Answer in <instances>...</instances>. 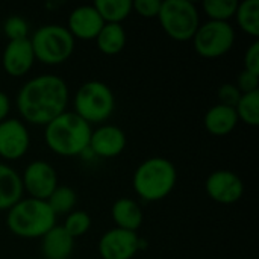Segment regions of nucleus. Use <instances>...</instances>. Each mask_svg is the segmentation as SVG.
<instances>
[{"label":"nucleus","mask_w":259,"mask_h":259,"mask_svg":"<svg viewBox=\"0 0 259 259\" xmlns=\"http://www.w3.org/2000/svg\"><path fill=\"white\" fill-rule=\"evenodd\" d=\"M70 90L67 82L56 74H39L29 79L17 93V109L21 121L46 126L67 111Z\"/></svg>","instance_id":"1"},{"label":"nucleus","mask_w":259,"mask_h":259,"mask_svg":"<svg viewBox=\"0 0 259 259\" xmlns=\"http://www.w3.org/2000/svg\"><path fill=\"white\" fill-rule=\"evenodd\" d=\"M91 134V124H88L73 111L62 112L44 126L46 146L50 152L64 158L83 156L90 147Z\"/></svg>","instance_id":"2"},{"label":"nucleus","mask_w":259,"mask_h":259,"mask_svg":"<svg viewBox=\"0 0 259 259\" xmlns=\"http://www.w3.org/2000/svg\"><path fill=\"white\" fill-rule=\"evenodd\" d=\"M176 182V165L162 156H152L143 161L132 176L134 191L146 202H159L165 199L175 190Z\"/></svg>","instance_id":"3"},{"label":"nucleus","mask_w":259,"mask_h":259,"mask_svg":"<svg viewBox=\"0 0 259 259\" xmlns=\"http://www.w3.org/2000/svg\"><path fill=\"white\" fill-rule=\"evenodd\" d=\"M6 212V226L18 238H41L56 225V215L46 200L21 197Z\"/></svg>","instance_id":"4"},{"label":"nucleus","mask_w":259,"mask_h":259,"mask_svg":"<svg viewBox=\"0 0 259 259\" xmlns=\"http://www.w3.org/2000/svg\"><path fill=\"white\" fill-rule=\"evenodd\" d=\"M115 111V96L109 85L102 80L82 83L73 97V112L88 124L106 121Z\"/></svg>","instance_id":"5"},{"label":"nucleus","mask_w":259,"mask_h":259,"mask_svg":"<svg viewBox=\"0 0 259 259\" xmlns=\"http://www.w3.org/2000/svg\"><path fill=\"white\" fill-rule=\"evenodd\" d=\"M35 59L46 65H59L70 59L76 39L62 24H44L29 38Z\"/></svg>","instance_id":"6"},{"label":"nucleus","mask_w":259,"mask_h":259,"mask_svg":"<svg viewBox=\"0 0 259 259\" xmlns=\"http://www.w3.org/2000/svg\"><path fill=\"white\" fill-rule=\"evenodd\" d=\"M156 18L167 36L179 42L191 41L200 26L199 9L190 0H164Z\"/></svg>","instance_id":"7"},{"label":"nucleus","mask_w":259,"mask_h":259,"mask_svg":"<svg viewBox=\"0 0 259 259\" xmlns=\"http://www.w3.org/2000/svg\"><path fill=\"white\" fill-rule=\"evenodd\" d=\"M235 29L229 21L208 20L206 23H200L191 41L199 56L215 59L231 52L235 44Z\"/></svg>","instance_id":"8"},{"label":"nucleus","mask_w":259,"mask_h":259,"mask_svg":"<svg viewBox=\"0 0 259 259\" xmlns=\"http://www.w3.org/2000/svg\"><path fill=\"white\" fill-rule=\"evenodd\" d=\"M20 178L23 184V191H26L29 197L38 200H47L59 185L55 167L39 159L29 162Z\"/></svg>","instance_id":"9"},{"label":"nucleus","mask_w":259,"mask_h":259,"mask_svg":"<svg viewBox=\"0 0 259 259\" xmlns=\"http://www.w3.org/2000/svg\"><path fill=\"white\" fill-rule=\"evenodd\" d=\"M30 147V134L20 118H6L0 123V158L12 162L21 159Z\"/></svg>","instance_id":"10"},{"label":"nucleus","mask_w":259,"mask_h":259,"mask_svg":"<svg viewBox=\"0 0 259 259\" xmlns=\"http://www.w3.org/2000/svg\"><path fill=\"white\" fill-rule=\"evenodd\" d=\"M140 238L137 232L112 228L100 237L99 255L102 259H132L140 252Z\"/></svg>","instance_id":"11"},{"label":"nucleus","mask_w":259,"mask_h":259,"mask_svg":"<svg viewBox=\"0 0 259 259\" xmlns=\"http://www.w3.org/2000/svg\"><path fill=\"white\" fill-rule=\"evenodd\" d=\"M205 191L211 200L222 205H232L243 197L244 184L231 170H215L206 178Z\"/></svg>","instance_id":"12"},{"label":"nucleus","mask_w":259,"mask_h":259,"mask_svg":"<svg viewBox=\"0 0 259 259\" xmlns=\"http://www.w3.org/2000/svg\"><path fill=\"white\" fill-rule=\"evenodd\" d=\"M127 138L121 127L114 124H102L93 131L90 138V153L97 158H115L126 149Z\"/></svg>","instance_id":"13"},{"label":"nucleus","mask_w":259,"mask_h":259,"mask_svg":"<svg viewBox=\"0 0 259 259\" xmlns=\"http://www.w3.org/2000/svg\"><path fill=\"white\" fill-rule=\"evenodd\" d=\"M35 55L29 38L26 39H15L9 41L2 55V65L6 74L11 77H23L26 76L33 64Z\"/></svg>","instance_id":"14"},{"label":"nucleus","mask_w":259,"mask_h":259,"mask_svg":"<svg viewBox=\"0 0 259 259\" xmlns=\"http://www.w3.org/2000/svg\"><path fill=\"white\" fill-rule=\"evenodd\" d=\"M105 26V21L99 15L94 5H80L74 8L67 21V29L71 33L74 39L82 41H91L96 39L102 27Z\"/></svg>","instance_id":"15"},{"label":"nucleus","mask_w":259,"mask_h":259,"mask_svg":"<svg viewBox=\"0 0 259 259\" xmlns=\"http://www.w3.org/2000/svg\"><path fill=\"white\" fill-rule=\"evenodd\" d=\"M238 117L235 112V108L225 106V105H214L211 106L205 117H203V126L208 131V134L214 137H226L235 131L238 126Z\"/></svg>","instance_id":"16"},{"label":"nucleus","mask_w":259,"mask_h":259,"mask_svg":"<svg viewBox=\"0 0 259 259\" xmlns=\"http://www.w3.org/2000/svg\"><path fill=\"white\" fill-rule=\"evenodd\" d=\"M74 250V238L68 232L55 225L44 237H41V252L46 259H68Z\"/></svg>","instance_id":"17"},{"label":"nucleus","mask_w":259,"mask_h":259,"mask_svg":"<svg viewBox=\"0 0 259 259\" xmlns=\"http://www.w3.org/2000/svg\"><path fill=\"white\" fill-rule=\"evenodd\" d=\"M111 217L115 223V228L137 232L144 220L141 206L129 197H121L114 202L111 208Z\"/></svg>","instance_id":"18"},{"label":"nucleus","mask_w":259,"mask_h":259,"mask_svg":"<svg viewBox=\"0 0 259 259\" xmlns=\"http://www.w3.org/2000/svg\"><path fill=\"white\" fill-rule=\"evenodd\" d=\"M21 178L11 165L0 162V211L11 209L23 197Z\"/></svg>","instance_id":"19"},{"label":"nucleus","mask_w":259,"mask_h":259,"mask_svg":"<svg viewBox=\"0 0 259 259\" xmlns=\"http://www.w3.org/2000/svg\"><path fill=\"white\" fill-rule=\"evenodd\" d=\"M96 44L100 53L106 56H114L123 52L127 35L123 27V24H114V23H105L99 35L96 36Z\"/></svg>","instance_id":"20"},{"label":"nucleus","mask_w":259,"mask_h":259,"mask_svg":"<svg viewBox=\"0 0 259 259\" xmlns=\"http://www.w3.org/2000/svg\"><path fill=\"white\" fill-rule=\"evenodd\" d=\"M93 5L105 23L121 24L132 14V0H97Z\"/></svg>","instance_id":"21"},{"label":"nucleus","mask_w":259,"mask_h":259,"mask_svg":"<svg viewBox=\"0 0 259 259\" xmlns=\"http://www.w3.org/2000/svg\"><path fill=\"white\" fill-rule=\"evenodd\" d=\"M235 18L243 32L256 38L259 35V0L238 2Z\"/></svg>","instance_id":"22"},{"label":"nucleus","mask_w":259,"mask_h":259,"mask_svg":"<svg viewBox=\"0 0 259 259\" xmlns=\"http://www.w3.org/2000/svg\"><path fill=\"white\" fill-rule=\"evenodd\" d=\"M50 209L55 212V215H67L71 211H74L77 194L71 187L67 185H58L56 190L50 194V197L46 200Z\"/></svg>","instance_id":"23"},{"label":"nucleus","mask_w":259,"mask_h":259,"mask_svg":"<svg viewBox=\"0 0 259 259\" xmlns=\"http://www.w3.org/2000/svg\"><path fill=\"white\" fill-rule=\"evenodd\" d=\"M238 121L256 127L259 124V91L243 94L235 106Z\"/></svg>","instance_id":"24"},{"label":"nucleus","mask_w":259,"mask_h":259,"mask_svg":"<svg viewBox=\"0 0 259 259\" xmlns=\"http://www.w3.org/2000/svg\"><path fill=\"white\" fill-rule=\"evenodd\" d=\"M238 0H205L202 3L203 12L212 21H229L235 17Z\"/></svg>","instance_id":"25"},{"label":"nucleus","mask_w":259,"mask_h":259,"mask_svg":"<svg viewBox=\"0 0 259 259\" xmlns=\"http://www.w3.org/2000/svg\"><path fill=\"white\" fill-rule=\"evenodd\" d=\"M62 228L73 238L83 237L90 231V228H91V217H90V214L87 211L74 209L70 214H67Z\"/></svg>","instance_id":"26"},{"label":"nucleus","mask_w":259,"mask_h":259,"mask_svg":"<svg viewBox=\"0 0 259 259\" xmlns=\"http://www.w3.org/2000/svg\"><path fill=\"white\" fill-rule=\"evenodd\" d=\"M3 32L9 41L29 38V23L20 15H11L3 23Z\"/></svg>","instance_id":"27"},{"label":"nucleus","mask_w":259,"mask_h":259,"mask_svg":"<svg viewBox=\"0 0 259 259\" xmlns=\"http://www.w3.org/2000/svg\"><path fill=\"white\" fill-rule=\"evenodd\" d=\"M241 91L237 88L235 83H223L219 87L217 90V97H219V103L220 105H225V106H231V108H235L238 100L241 99Z\"/></svg>","instance_id":"28"},{"label":"nucleus","mask_w":259,"mask_h":259,"mask_svg":"<svg viewBox=\"0 0 259 259\" xmlns=\"http://www.w3.org/2000/svg\"><path fill=\"white\" fill-rule=\"evenodd\" d=\"M161 0H135L132 2V11L144 18H156L161 9Z\"/></svg>","instance_id":"29"},{"label":"nucleus","mask_w":259,"mask_h":259,"mask_svg":"<svg viewBox=\"0 0 259 259\" xmlns=\"http://www.w3.org/2000/svg\"><path fill=\"white\" fill-rule=\"evenodd\" d=\"M237 88L241 91V94H247V93H253L259 91V76L243 70L238 77H237Z\"/></svg>","instance_id":"30"},{"label":"nucleus","mask_w":259,"mask_h":259,"mask_svg":"<svg viewBox=\"0 0 259 259\" xmlns=\"http://www.w3.org/2000/svg\"><path fill=\"white\" fill-rule=\"evenodd\" d=\"M243 64H244V70L246 71H250L253 74L259 76V41L255 39L246 50L244 53V59H243Z\"/></svg>","instance_id":"31"},{"label":"nucleus","mask_w":259,"mask_h":259,"mask_svg":"<svg viewBox=\"0 0 259 259\" xmlns=\"http://www.w3.org/2000/svg\"><path fill=\"white\" fill-rule=\"evenodd\" d=\"M11 112V99L5 91H0V123L9 118Z\"/></svg>","instance_id":"32"}]
</instances>
